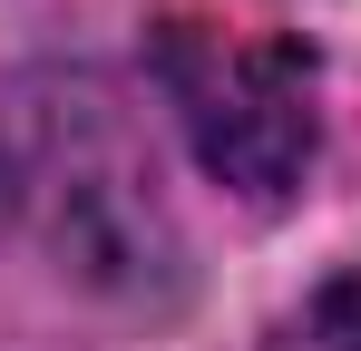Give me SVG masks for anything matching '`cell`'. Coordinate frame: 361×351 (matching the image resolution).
Returning a JSON list of instances; mask_svg holds the SVG:
<instances>
[{"label":"cell","instance_id":"obj_1","mask_svg":"<svg viewBox=\"0 0 361 351\" xmlns=\"http://www.w3.org/2000/svg\"><path fill=\"white\" fill-rule=\"evenodd\" d=\"M147 68H157L166 108L185 117L195 156L235 195H254V205L293 195V176L312 166V137H322V117H312V58L293 39H244V30L166 20Z\"/></svg>","mask_w":361,"mask_h":351},{"label":"cell","instance_id":"obj_2","mask_svg":"<svg viewBox=\"0 0 361 351\" xmlns=\"http://www.w3.org/2000/svg\"><path fill=\"white\" fill-rule=\"evenodd\" d=\"M264 351H361V264L332 273L322 292H302V312H283Z\"/></svg>","mask_w":361,"mask_h":351}]
</instances>
